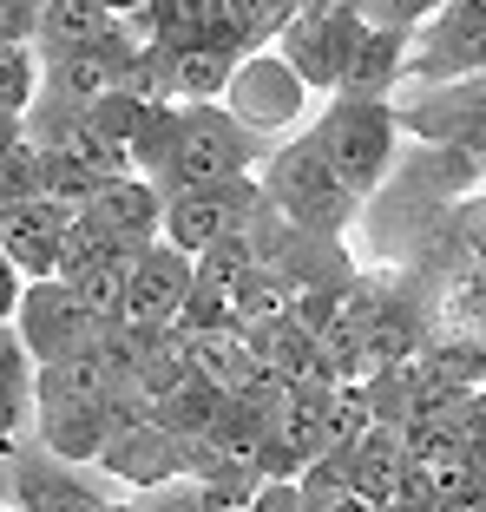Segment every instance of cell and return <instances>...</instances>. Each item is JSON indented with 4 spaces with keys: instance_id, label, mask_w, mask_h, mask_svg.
Segmentation results:
<instances>
[{
    "instance_id": "1",
    "label": "cell",
    "mask_w": 486,
    "mask_h": 512,
    "mask_svg": "<svg viewBox=\"0 0 486 512\" xmlns=\"http://www.w3.org/2000/svg\"><path fill=\"white\" fill-rule=\"evenodd\" d=\"M316 151L329 158V171L349 184L355 197H375L401 165V119L388 99H362V92H329V106L309 125Z\"/></svg>"
},
{
    "instance_id": "2",
    "label": "cell",
    "mask_w": 486,
    "mask_h": 512,
    "mask_svg": "<svg viewBox=\"0 0 486 512\" xmlns=\"http://www.w3.org/2000/svg\"><path fill=\"white\" fill-rule=\"evenodd\" d=\"M257 184H263V204H270L283 224L316 230V237H342L349 217L362 211V197L329 171V158L316 151V138H309V132H289L283 145L263 151Z\"/></svg>"
},
{
    "instance_id": "3",
    "label": "cell",
    "mask_w": 486,
    "mask_h": 512,
    "mask_svg": "<svg viewBox=\"0 0 486 512\" xmlns=\"http://www.w3.org/2000/svg\"><path fill=\"white\" fill-rule=\"evenodd\" d=\"M263 138L243 132L224 106H178V125H171L165 165H158V191H217V184H237L263 165Z\"/></svg>"
},
{
    "instance_id": "4",
    "label": "cell",
    "mask_w": 486,
    "mask_h": 512,
    "mask_svg": "<svg viewBox=\"0 0 486 512\" xmlns=\"http://www.w3.org/2000/svg\"><path fill=\"white\" fill-rule=\"evenodd\" d=\"M217 106H224L243 132L289 138L296 125L309 119L316 92L296 79V66H289L276 46H257V53H243V60H237V73H230V86H224V99H217Z\"/></svg>"
},
{
    "instance_id": "5",
    "label": "cell",
    "mask_w": 486,
    "mask_h": 512,
    "mask_svg": "<svg viewBox=\"0 0 486 512\" xmlns=\"http://www.w3.org/2000/svg\"><path fill=\"white\" fill-rule=\"evenodd\" d=\"M368 20L355 14V7H296V14L276 27V53H283L289 66H296V79H303L316 99H329L335 86H342V73H349V53L355 40H362Z\"/></svg>"
},
{
    "instance_id": "6",
    "label": "cell",
    "mask_w": 486,
    "mask_h": 512,
    "mask_svg": "<svg viewBox=\"0 0 486 512\" xmlns=\"http://www.w3.org/2000/svg\"><path fill=\"white\" fill-rule=\"evenodd\" d=\"M473 73H486V0H441L414 27L408 79L441 86V79H473Z\"/></svg>"
},
{
    "instance_id": "7",
    "label": "cell",
    "mask_w": 486,
    "mask_h": 512,
    "mask_svg": "<svg viewBox=\"0 0 486 512\" xmlns=\"http://www.w3.org/2000/svg\"><path fill=\"white\" fill-rule=\"evenodd\" d=\"M92 329H99V322L79 309L66 276H33V283H20L14 335L33 355V368H53V362H66V355H79V348H92Z\"/></svg>"
},
{
    "instance_id": "8",
    "label": "cell",
    "mask_w": 486,
    "mask_h": 512,
    "mask_svg": "<svg viewBox=\"0 0 486 512\" xmlns=\"http://www.w3.org/2000/svg\"><path fill=\"white\" fill-rule=\"evenodd\" d=\"M257 211H263L257 171H250V178H237V184H217V191H171V197H165V224H158V237H165L171 250H184V256H204L217 237L243 230Z\"/></svg>"
},
{
    "instance_id": "9",
    "label": "cell",
    "mask_w": 486,
    "mask_h": 512,
    "mask_svg": "<svg viewBox=\"0 0 486 512\" xmlns=\"http://www.w3.org/2000/svg\"><path fill=\"white\" fill-rule=\"evenodd\" d=\"M7 506L14 512H106L112 493H99L79 467L53 460V453L27 434L7 453Z\"/></svg>"
},
{
    "instance_id": "10",
    "label": "cell",
    "mask_w": 486,
    "mask_h": 512,
    "mask_svg": "<svg viewBox=\"0 0 486 512\" xmlns=\"http://www.w3.org/2000/svg\"><path fill=\"white\" fill-rule=\"evenodd\" d=\"M92 473L119 480L125 493H152V486L184 480V440H171L152 414H125V421H112V434H106V447H99V460H92Z\"/></svg>"
},
{
    "instance_id": "11",
    "label": "cell",
    "mask_w": 486,
    "mask_h": 512,
    "mask_svg": "<svg viewBox=\"0 0 486 512\" xmlns=\"http://www.w3.org/2000/svg\"><path fill=\"white\" fill-rule=\"evenodd\" d=\"M106 434H112V414L99 401H79V394H66V388L33 375V440H40L53 460L92 467L99 447H106Z\"/></svg>"
},
{
    "instance_id": "12",
    "label": "cell",
    "mask_w": 486,
    "mask_h": 512,
    "mask_svg": "<svg viewBox=\"0 0 486 512\" xmlns=\"http://www.w3.org/2000/svg\"><path fill=\"white\" fill-rule=\"evenodd\" d=\"M191 276H198V256L171 250L165 237L145 243L132 256V270H125V322H138V329L171 322L184 309V296H191Z\"/></svg>"
},
{
    "instance_id": "13",
    "label": "cell",
    "mask_w": 486,
    "mask_h": 512,
    "mask_svg": "<svg viewBox=\"0 0 486 512\" xmlns=\"http://www.w3.org/2000/svg\"><path fill=\"white\" fill-rule=\"evenodd\" d=\"M92 224L106 230V237L132 243V250H145V243H158V224H165V191H158L145 171H125V178H99V191H92Z\"/></svg>"
},
{
    "instance_id": "14",
    "label": "cell",
    "mask_w": 486,
    "mask_h": 512,
    "mask_svg": "<svg viewBox=\"0 0 486 512\" xmlns=\"http://www.w3.org/2000/svg\"><path fill=\"white\" fill-rule=\"evenodd\" d=\"M408 53H414V33H401V27H362V40H355V53H349V73H342V86H335V92L388 99V92L408 79Z\"/></svg>"
},
{
    "instance_id": "15",
    "label": "cell",
    "mask_w": 486,
    "mask_h": 512,
    "mask_svg": "<svg viewBox=\"0 0 486 512\" xmlns=\"http://www.w3.org/2000/svg\"><path fill=\"white\" fill-rule=\"evenodd\" d=\"M112 33H119V20H112L99 0H46L40 20H33V53H40V60H60V53L106 46Z\"/></svg>"
},
{
    "instance_id": "16",
    "label": "cell",
    "mask_w": 486,
    "mask_h": 512,
    "mask_svg": "<svg viewBox=\"0 0 486 512\" xmlns=\"http://www.w3.org/2000/svg\"><path fill=\"white\" fill-rule=\"evenodd\" d=\"M73 217H60L53 204H27L20 217H0V250L20 263V276H60V237Z\"/></svg>"
},
{
    "instance_id": "17",
    "label": "cell",
    "mask_w": 486,
    "mask_h": 512,
    "mask_svg": "<svg viewBox=\"0 0 486 512\" xmlns=\"http://www.w3.org/2000/svg\"><path fill=\"white\" fill-rule=\"evenodd\" d=\"M33 434V355L20 348L14 322H0V460Z\"/></svg>"
},
{
    "instance_id": "18",
    "label": "cell",
    "mask_w": 486,
    "mask_h": 512,
    "mask_svg": "<svg viewBox=\"0 0 486 512\" xmlns=\"http://www.w3.org/2000/svg\"><path fill=\"white\" fill-rule=\"evenodd\" d=\"M243 53L230 46H191V53H171V106H217L237 73Z\"/></svg>"
},
{
    "instance_id": "19",
    "label": "cell",
    "mask_w": 486,
    "mask_h": 512,
    "mask_svg": "<svg viewBox=\"0 0 486 512\" xmlns=\"http://www.w3.org/2000/svg\"><path fill=\"white\" fill-rule=\"evenodd\" d=\"M217 407H224V394H217L204 375H191V381H178L171 394H158V401H152V421L165 427L171 440H204V434H211V421H217Z\"/></svg>"
},
{
    "instance_id": "20",
    "label": "cell",
    "mask_w": 486,
    "mask_h": 512,
    "mask_svg": "<svg viewBox=\"0 0 486 512\" xmlns=\"http://www.w3.org/2000/svg\"><path fill=\"white\" fill-rule=\"evenodd\" d=\"M33 99H40V53L27 40H0V112L27 119Z\"/></svg>"
},
{
    "instance_id": "21",
    "label": "cell",
    "mask_w": 486,
    "mask_h": 512,
    "mask_svg": "<svg viewBox=\"0 0 486 512\" xmlns=\"http://www.w3.org/2000/svg\"><path fill=\"white\" fill-rule=\"evenodd\" d=\"M92 322H119L125 316V263H86V270L66 276Z\"/></svg>"
},
{
    "instance_id": "22",
    "label": "cell",
    "mask_w": 486,
    "mask_h": 512,
    "mask_svg": "<svg viewBox=\"0 0 486 512\" xmlns=\"http://www.w3.org/2000/svg\"><path fill=\"white\" fill-rule=\"evenodd\" d=\"M27 204H40V145L20 132V145L0 158V217H20Z\"/></svg>"
},
{
    "instance_id": "23",
    "label": "cell",
    "mask_w": 486,
    "mask_h": 512,
    "mask_svg": "<svg viewBox=\"0 0 486 512\" xmlns=\"http://www.w3.org/2000/svg\"><path fill=\"white\" fill-rule=\"evenodd\" d=\"M434 7H441V0H355V14H362L368 27H401V33H414Z\"/></svg>"
},
{
    "instance_id": "24",
    "label": "cell",
    "mask_w": 486,
    "mask_h": 512,
    "mask_svg": "<svg viewBox=\"0 0 486 512\" xmlns=\"http://www.w3.org/2000/svg\"><path fill=\"white\" fill-rule=\"evenodd\" d=\"M243 512H303V486L296 480H263L257 499H250Z\"/></svg>"
},
{
    "instance_id": "25",
    "label": "cell",
    "mask_w": 486,
    "mask_h": 512,
    "mask_svg": "<svg viewBox=\"0 0 486 512\" xmlns=\"http://www.w3.org/2000/svg\"><path fill=\"white\" fill-rule=\"evenodd\" d=\"M20 283H27V276H20V263L0 250V322H14V309H20Z\"/></svg>"
},
{
    "instance_id": "26",
    "label": "cell",
    "mask_w": 486,
    "mask_h": 512,
    "mask_svg": "<svg viewBox=\"0 0 486 512\" xmlns=\"http://www.w3.org/2000/svg\"><path fill=\"white\" fill-rule=\"evenodd\" d=\"M99 7H106L112 20H132V14H145V7H152V0H99Z\"/></svg>"
},
{
    "instance_id": "27",
    "label": "cell",
    "mask_w": 486,
    "mask_h": 512,
    "mask_svg": "<svg viewBox=\"0 0 486 512\" xmlns=\"http://www.w3.org/2000/svg\"><path fill=\"white\" fill-rule=\"evenodd\" d=\"M106 512H158V506H152V499H145V493H125V499H112Z\"/></svg>"
},
{
    "instance_id": "28",
    "label": "cell",
    "mask_w": 486,
    "mask_h": 512,
    "mask_svg": "<svg viewBox=\"0 0 486 512\" xmlns=\"http://www.w3.org/2000/svg\"><path fill=\"white\" fill-rule=\"evenodd\" d=\"M14 145H20V119H7V112H0V158H7Z\"/></svg>"
},
{
    "instance_id": "29",
    "label": "cell",
    "mask_w": 486,
    "mask_h": 512,
    "mask_svg": "<svg viewBox=\"0 0 486 512\" xmlns=\"http://www.w3.org/2000/svg\"><path fill=\"white\" fill-rule=\"evenodd\" d=\"M296 7H355V0H296Z\"/></svg>"
},
{
    "instance_id": "30",
    "label": "cell",
    "mask_w": 486,
    "mask_h": 512,
    "mask_svg": "<svg viewBox=\"0 0 486 512\" xmlns=\"http://www.w3.org/2000/svg\"><path fill=\"white\" fill-rule=\"evenodd\" d=\"M375 512H421V506H395V499H388V506H375Z\"/></svg>"
},
{
    "instance_id": "31",
    "label": "cell",
    "mask_w": 486,
    "mask_h": 512,
    "mask_svg": "<svg viewBox=\"0 0 486 512\" xmlns=\"http://www.w3.org/2000/svg\"><path fill=\"white\" fill-rule=\"evenodd\" d=\"M20 7H33V14H40V7H46V0H20Z\"/></svg>"
},
{
    "instance_id": "32",
    "label": "cell",
    "mask_w": 486,
    "mask_h": 512,
    "mask_svg": "<svg viewBox=\"0 0 486 512\" xmlns=\"http://www.w3.org/2000/svg\"><path fill=\"white\" fill-rule=\"evenodd\" d=\"M0 512H14V506H0Z\"/></svg>"
},
{
    "instance_id": "33",
    "label": "cell",
    "mask_w": 486,
    "mask_h": 512,
    "mask_svg": "<svg viewBox=\"0 0 486 512\" xmlns=\"http://www.w3.org/2000/svg\"><path fill=\"white\" fill-rule=\"evenodd\" d=\"M480 388H486V375H480Z\"/></svg>"
}]
</instances>
